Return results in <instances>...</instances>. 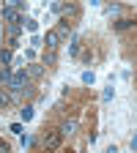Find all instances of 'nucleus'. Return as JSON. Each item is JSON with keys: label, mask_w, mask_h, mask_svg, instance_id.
<instances>
[{"label": "nucleus", "mask_w": 137, "mask_h": 153, "mask_svg": "<svg viewBox=\"0 0 137 153\" xmlns=\"http://www.w3.org/2000/svg\"><path fill=\"white\" fill-rule=\"evenodd\" d=\"M41 145H44L47 153L61 150V145H63V134H61V128H58V131H47L44 137H41Z\"/></svg>", "instance_id": "nucleus-1"}, {"label": "nucleus", "mask_w": 137, "mask_h": 153, "mask_svg": "<svg viewBox=\"0 0 137 153\" xmlns=\"http://www.w3.org/2000/svg\"><path fill=\"white\" fill-rule=\"evenodd\" d=\"M0 14H3V19H6L8 25H19V22L25 19V16H19V3H16V6H6Z\"/></svg>", "instance_id": "nucleus-2"}, {"label": "nucleus", "mask_w": 137, "mask_h": 153, "mask_svg": "<svg viewBox=\"0 0 137 153\" xmlns=\"http://www.w3.org/2000/svg\"><path fill=\"white\" fill-rule=\"evenodd\" d=\"M44 47H47V49H58V47H61V38H58L55 30H47V36H44Z\"/></svg>", "instance_id": "nucleus-3"}, {"label": "nucleus", "mask_w": 137, "mask_h": 153, "mask_svg": "<svg viewBox=\"0 0 137 153\" xmlns=\"http://www.w3.org/2000/svg\"><path fill=\"white\" fill-rule=\"evenodd\" d=\"M14 104V96H11V90L8 88H0V109H8Z\"/></svg>", "instance_id": "nucleus-4"}, {"label": "nucleus", "mask_w": 137, "mask_h": 153, "mask_svg": "<svg viewBox=\"0 0 137 153\" xmlns=\"http://www.w3.org/2000/svg\"><path fill=\"white\" fill-rule=\"evenodd\" d=\"M55 33H58V38H69L71 22H69V19H61V22H58V27H55Z\"/></svg>", "instance_id": "nucleus-5"}, {"label": "nucleus", "mask_w": 137, "mask_h": 153, "mask_svg": "<svg viewBox=\"0 0 137 153\" xmlns=\"http://www.w3.org/2000/svg\"><path fill=\"white\" fill-rule=\"evenodd\" d=\"M58 60V49H44V66H55Z\"/></svg>", "instance_id": "nucleus-6"}, {"label": "nucleus", "mask_w": 137, "mask_h": 153, "mask_svg": "<svg viewBox=\"0 0 137 153\" xmlns=\"http://www.w3.org/2000/svg\"><path fill=\"white\" fill-rule=\"evenodd\" d=\"M134 25V19H129V16H121L118 22H115V30H129Z\"/></svg>", "instance_id": "nucleus-7"}, {"label": "nucleus", "mask_w": 137, "mask_h": 153, "mask_svg": "<svg viewBox=\"0 0 137 153\" xmlns=\"http://www.w3.org/2000/svg\"><path fill=\"white\" fill-rule=\"evenodd\" d=\"M22 27H25L22 22H19V25H8V38H11V41H16V36L22 33Z\"/></svg>", "instance_id": "nucleus-8"}, {"label": "nucleus", "mask_w": 137, "mask_h": 153, "mask_svg": "<svg viewBox=\"0 0 137 153\" xmlns=\"http://www.w3.org/2000/svg\"><path fill=\"white\" fill-rule=\"evenodd\" d=\"M74 131H77V123H74V120H66V123L61 126V134H63V137H66V134H74Z\"/></svg>", "instance_id": "nucleus-9"}, {"label": "nucleus", "mask_w": 137, "mask_h": 153, "mask_svg": "<svg viewBox=\"0 0 137 153\" xmlns=\"http://www.w3.org/2000/svg\"><path fill=\"white\" fill-rule=\"evenodd\" d=\"M11 57H14L11 47H8V49H0V63H3V66H8V63H11Z\"/></svg>", "instance_id": "nucleus-10"}, {"label": "nucleus", "mask_w": 137, "mask_h": 153, "mask_svg": "<svg viewBox=\"0 0 137 153\" xmlns=\"http://www.w3.org/2000/svg\"><path fill=\"white\" fill-rule=\"evenodd\" d=\"M11 76H14V74H11V68H8V66L0 68V82H6V85H8V82H11Z\"/></svg>", "instance_id": "nucleus-11"}, {"label": "nucleus", "mask_w": 137, "mask_h": 153, "mask_svg": "<svg viewBox=\"0 0 137 153\" xmlns=\"http://www.w3.org/2000/svg\"><path fill=\"white\" fill-rule=\"evenodd\" d=\"M19 115H22V120H25V123L33 120V107H22V109H19Z\"/></svg>", "instance_id": "nucleus-12"}, {"label": "nucleus", "mask_w": 137, "mask_h": 153, "mask_svg": "<svg viewBox=\"0 0 137 153\" xmlns=\"http://www.w3.org/2000/svg\"><path fill=\"white\" fill-rule=\"evenodd\" d=\"M44 74V66H30L28 68V76H41Z\"/></svg>", "instance_id": "nucleus-13"}, {"label": "nucleus", "mask_w": 137, "mask_h": 153, "mask_svg": "<svg viewBox=\"0 0 137 153\" xmlns=\"http://www.w3.org/2000/svg\"><path fill=\"white\" fill-rule=\"evenodd\" d=\"M22 25H25V27H28L30 33H36V30H38V25H36V19H22Z\"/></svg>", "instance_id": "nucleus-14"}, {"label": "nucleus", "mask_w": 137, "mask_h": 153, "mask_svg": "<svg viewBox=\"0 0 137 153\" xmlns=\"http://www.w3.org/2000/svg\"><path fill=\"white\" fill-rule=\"evenodd\" d=\"M93 79H96L93 71H82V82H85V85H93Z\"/></svg>", "instance_id": "nucleus-15"}, {"label": "nucleus", "mask_w": 137, "mask_h": 153, "mask_svg": "<svg viewBox=\"0 0 137 153\" xmlns=\"http://www.w3.org/2000/svg\"><path fill=\"white\" fill-rule=\"evenodd\" d=\"M69 52H71V55H77V52H80V38H71V47H69Z\"/></svg>", "instance_id": "nucleus-16"}, {"label": "nucleus", "mask_w": 137, "mask_h": 153, "mask_svg": "<svg viewBox=\"0 0 137 153\" xmlns=\"http://www.w3.org/2000/svg\"><path fill=\"white\" fill-rule=\"evenodd\" d=\"M132 150H137V134L132 137Z\"/></svg>", "instance_id": "nucleus-17"}, {"label": "nucleus", "mask_w": 137, "mask_h": 153, "mask_svg": "<svg viewBox=\"0 0 137 153\" xmlns=\"http://www.w3.org/2000/svg\"><path fill=\"white\" fill-rule=\"evenodd\" d=\"M77 153H82V150H77Z\"/></svg>", "instance_id": "nucleus-18"}]
</instances>
